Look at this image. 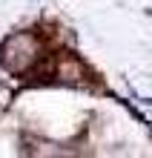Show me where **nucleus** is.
<instances>
[{
  "mask_svg": "<svg viewBox=\"0 0 152 158\" xmlns=\"http://www.w3.org/2000/svg\"><path fill=\"white\" fill-rule=\"evenodd\" d=\"M0 60H3V66L9 72H26L37 60V38L29 32L12 35L0 49Z\"/></svg>",
  "mask_w": 152,
  "mask_h": 158,
  "instance_id": "nucleus-1",
  "label": "nucleus"
}]
</instances>
